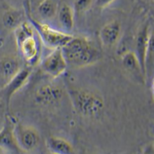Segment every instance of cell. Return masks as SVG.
Segmentation results:
<instances>
[{
	"instance_id": "cell-15",
	"label": "cell",
	"mask_w": 154,
	"mask_h": 154,
	"mask_svg": "<svg viewBox=\"0 0 154 154\" xmlns=\"http://www.w3.org/2000/svg\"><path fill=\"white\" fill-rule=\"evenodd\" d=\"M59 23L64 32L68 33L74 26V12L73 9L67 4H63L58 10Z\"/></svg>"
},
{
	"instance_id": "cell-13",
	"label": "cell",
	"mask_w": 154,
	"mask_h": 154,
	"mask_svg": "<svg viewBox=\"0 0 154 154\" xmlns=\"http://www.w3.org/2000/svg\"><path fill=\"white\" fill-rule=\"evenodd\" d=\"M47 147L51 154H75L71 143L63 137H49L47 140Z\"/></svg>"
},
{
	"instance_id": "cell-7",
	"label": "cell",
	"mask_w": 154,
	"mask_h": 154,
	"mask_svg": "<svg viewBox=\"0 0 154 154\" xmlns=\"http://www.w3.org/2000/svg\"><path fill=\"white\" fill-rule=\"evenodd\" d=\"M122 33L121 23L118 21H111L100 28V38L103 45L105 47H112L118 43Z\"/></svg>"
},
{
	"instance_id": "cell-8",
	"label": "cell",
	"mask_w": 154,
	"mask_h": 154,
	"mask_svg": "<svg viewBox=\"0 0 154 154\" xmlns=\"http://www.w3.org/2000/svg\"><path fill=\"white\" fill-rule=\"evenodd\" d=\"M22 55L28 63L34 64L37 63L40 55V46L37 38L34 35L27 37L18 46Z\"/></svg>"
},
{
	"instance_id": "cell-5",
	"label": "cell",
	"mask_w": 154,
	"mask_h": 154,
	"mask_svg": "<svg viewBox=\"0 0 154 154\" xmlns=\"http://www.w3.org/2000/svg\"><path fill=\"white\" fill-rule=\"evenodd\" d=\"M67 63L64 59L62 49L52 50L41 62V68L47 75L52 78H58L66 70Z\"/></svg>"
},
{
	"instance_id": "cell-12",
	"label": "cell",
	"mask_w": 154,
	"mask_h": 154,
	"mask_svg": "<svg viewBox=\"0 0 154 154\" xmlns=\"http://www.w3.org/2000/svg\"><path fill=\"white\" fill-rule=\"evenodd\" d=\"M31 74V70L29 68H21L18 73L16 74L13 78H12L9 82H8V86H7V95L8 98L15 94L16 92H18L20 89H22L26 82L28 81Z\"/></svg>"
},
{
	"instance_id": "cell-17",
	"label": "cell",
	"mask_w": 154,
	"mask_h": 154,
	"mask_svg": "<svg viewBox=\"0 0 154 154\" xmlns=\"http://www.w3.org/2000/svg\"><path fill=\"white\" fill-rule=\"evenodd\" d=\"M38 12L42 18L47 20L52 19L55 17L58 12L57 4L54 0H43L38 6Z\"/></svg>"
},
{
	"instance_id": "cell-6",
	"label": "cell",
	"mask_w": 154,
	"mask_h": 154,
	"mask_svg": "<svg viewBox=\"0 0 154 154\" xmlns=\"http://www.w3.org/2000/svg\"><path fill=\"white\" fill-rule=\"evenodd\" d=\"M16 141L19 148L26 151H31L36 148L40 141V135L33 127L25 126L14 130Z\"/></svg>"
},
{
	"instance_id": "cell-3",
	"label": "cell",
	"mask_w": 154,
	"mask_h": 154,
	"mask_svg": "<svg viewBox=\"0 0 154 154\" xmlns=\"http://www.w3.org/2000/svg\"><path fill=\"white\" fill-rule=\"evenodd\" d=\"M74 103L78 111L85 116L94 117L103 108V100L96 94L87 91H79L74 95Z\"/></svg>"
},
{
	"instance_id": "cell-9",
	"label": "cell",
	"mask_w": 154,
	"mask_h": 154,
	"mask_svg": "<svg viewBox=\"0 0 154 154\" xmlns=\"http://www.w3.org/2000/svg\"><path fill=\"white\" fill-rule=\"evenodd\" d=\"M63 96L62 89L53 85H43L35 94V99L39 103L54 104L58 103Z\"/></svg>"
},
{
	"instance_id": "cell-2",
	"label": "cell",
	"mask_w": 154,
	"mask_h": 154,
	"mask_svg": "<svg viewBox=\"0 0 154 154\" xmlns=\"http://www.w3.org/2000/svg\"><path fill=\"white\" fill-rule=\"evenodd\" d=\"M31 23L33 25L35 29L38 31L44 45L52 50L62 49L73 37L69 33L55 29V28L48 26L47 23H41L35 21H33Z\"/></svg>"
},
{
	"instance_id": "cell-16",
	"label": "cell",
	"mask_w": 154,
	"mask_h": 154,
	"mask_svg": "<svg viewBox=\"0 0 154 154\" xmlns=\"http://www.w3.org/2000/svg\"><path fill=\"white\" fill-rule=\"evenodd\" d=\"M34 30L35 28L33 25L30 23H22L19 26L16 27L14 31H15V37H16L17 45L19 46L25 39L34 35Z\"/></svg>"
},
{
	"instance_id": "cell-11",
	"label": "cell",
	"mask_w": 154,
	"mask_h": 154,
	"mask_svg": "<svg viewBox=\"0 0 154 154\" xmlns=\"http://www.w3.org/2000/svg\"><path fill=\"white\" fill-rule=\"evenodd\" d=\"M15 128L11 121H7L6 124L0 131V148L7 149V150H15L19 148L17 141H16Z\"/></svg>"
},
{
	"instance_id": "cell-1",
	"label": "cell",
	"mask_w": 154,
	"mask_h": 154,
	"mask_svg": "<svg viewBox=\"0 0 154 154\" xmlns=\"http://www.w3.org/2000/svg\"><path fill=\"white\" fill-rule=\"evenodd\" d=\"M67 64L74 67H86L98 63L102 58L100 50L85 37H72L62 48Z\"/></svg>"
},
{
	"instance_id": "cell-22",
	"label": "cell",
	"mask_w": 154,
	"mask_h": 154,
	"mask_svg": "<svg viewBox=\"0 0 154 154\" xmlns=\"http://www.w3.org/2000/svg\"><path fill=\"white\" fill-rule=\"evenodd\" d=\"M0 154H5V153H3V152H0Z\"/></svg>"
},
{
	"instance_id": "cell-20",
	"label": "cell",
	"mask_w": 154,
	"mask_h": 154,
	"mask_svg": "<svg viewBox=\"0 0 154 154\" xmlns=\"http://www.w3.org/2000/svg\"><path fill=\"white\" fill-rule=\"evenodd\" d=\"M114 1L115 0H96V5L100 8H105Z\"/></svg>"
},
{
	"instance_id": "cell-14",
	"label": "cell",
	"mask_w": 154,
	"mask_h": 154,
	"mask_svg": "<svg viewBox=\"0 0 154 154\" xmlns=\"http://www.w3.org/2000/svg\"><path fill=\"white\" fill-rule=\"evenodd\" d=\"M122 64L125 69L132 75L136 77L144 76L143 70H141L140 60L137 59L135 52L128 51L126 53H124V55L122 56Z\"/></svg>"
},
{
	"instance_id": "cell-19",
	"label": "cell",
	"mask_w": 154,
	"mask_h": 154,
	"mask_svg": "<svg viewBox=\"0 0 154 154\" xmlns=\"http://www.w3.org/2000/svg\"><path fill=\"white\" fill-rule=\"evenodd\" d=\"M93 0H74L73 12L75 13H84L91 7Z\"/></svg>"
},
{
	"instance_id": "cell-4",
	"label": "cell",
	"mask_w": 154,
	"mask_h": 154,
	"mask_svg": "<svg viewBox=\"0 0 154 154\" xmlns=\"http://www.w3.org/2000/svg\"><path fill=\"white\" fill-rule=\"evenodd\" d=\"M152 32L148 25H145L140 28L137 35L136 40V55L140 60L141 70L143 74L146 73V63L148 54L152 50Z\"/></svg>"
},
{
	"instance_id": "cell-10",
	"label": "cell",
	"mask_w": 154,
	"mask_h": 154,
	"mask_svg": "<svg viewBox=\"0 0 154 154\" xmlns=\"http://www.w3.org/2000/svg\"><path fill=\"white\" fill-rule=\"evenodd\" d=\"M21 69L19 60L14 57L7 56L0 60V76L8 82Z\"/></svg>"
},
{
	"instance_id": "cell-21",
	"label": "cell",
	"mask_w": 154,
	"mask_h": 154,
	"mask_svg": "<svg viewBox=\"0 0 154 154\" xmlns=\"http://www.w3.org/2000/svg\"><path fill=\"white\" fill-rule=\"evenodd\" d=\"M141 154H154V148H153V143H147L143 149Z\"/></svg>"
},
{
	"instance_id": "cell-18",
	"label": "cell",
	"mask_w": 154,
	"mask_h": 154,
	"mask_svg": "<svg viewBox=\"0 0 154 154\" xmlns=\"http://www.w3.org/2000/svg\"><path fill=\"white\" fill-rule=\"evenodd\" d=\"M3 23L6 28L15 29L22 23V15L19 11L9 10L3 15Z\"/></svg>"
}]
</instances>
